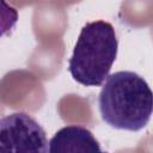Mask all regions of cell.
I'll use <instances>...</instances> for the list:
<instances>
[{"label": "cell", "instance_id": "6da1fadb", "mask_svg": "<svg viewBox=\"0 0 153 153\" xmlns=\"http://www.w3.org/2000/svg\"><path fill=\"white\" fill-rule=\"evenodd\" d=\"M103 121L112 128L137 131L153 115V91L140 74L118 71L108 76L98 97Z\"/></svg>", "mask_w": 153, "mask_h": 153}, {"label": "cell", "instance_id": "7a4b0ae2", "mask_svg": "<svg viewBox=\"0 0 153 153\" xmlns=\"http://www.w3.org/2000/svg\"><path fill=\"white\" fill-rule=\"evenodd\" d=\"M118 39L115 27L105 20L86 23L79 33L68 71L84 86H100L109 76L116 60Z\"/></svg>", "mask_w": 153, "mask_h": 153}, {"label": "cell", "instance_id": "277c9868", "mask_svg": "<svg viewBox=\"0 0 153 153\" xmlns=\"http://www.w3.org/2000/svg\"><path fill=\"white\" fill-rule=\"evenodd\" d=\"M49 153H108L98 140L82 126H66L49 141Z\"/></svg>", "mask_w": 153, "mask_h": 153}, {"label": "cell", "instance_id": "3957f363", "mask_svg": "<svg viewBox=\"0 0 153 153\" xmlns=\"http://www.w3.org/2000/svg\"><path fill=\"white\" fill-rule=\"evenodd\" d=\"M0 153H49L45 130L26 112L6 115L0 120Z\"/></svg>", "mask_w": 153, "mask_h": 153}]
</instances>
